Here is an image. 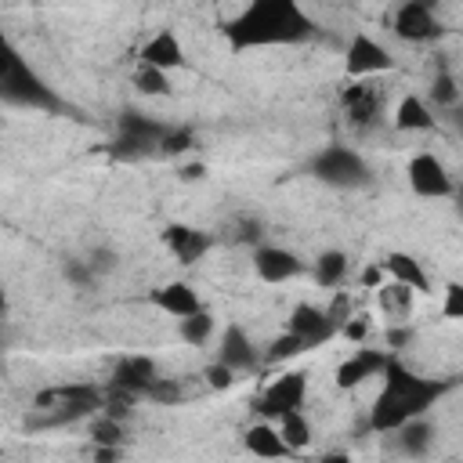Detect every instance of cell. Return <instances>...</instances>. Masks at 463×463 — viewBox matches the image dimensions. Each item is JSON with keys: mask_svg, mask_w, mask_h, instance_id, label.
<instances>
[{"mask_svg": "<svg viewBox=\"0 0 463 463\" xmlns=\"http://www.w3.org/2000/svg\"><path fill=\"white\" fill-rule=\"evenodd\" d=\"M286 329H289L293 336H300L304 347H318V344H326V340L336 333V326H333V322L326 318V311L315 307V304H297V307L289 311V318H286Z\"/></svg>", "mask_w": 463, "mask_h": 463, "instance_id": "obj_13", "label": "cell"}, {"mask_svg": "<svg viewBox=\"0 0 463 463\" xmlns=\"http://www.w3.org/2000/svg\"><path fill=\"white\" fill-rule=\"evenodd\" d=\"M376 304H380V311L391 318V322H409V315H412V304H416V293L409 289V286H402V282H380L376 286Z\"/></svg>", "mask_w": 463, "mask_h": 463, "instance_id": "obj_22", "label": "cell"}, {"mask_svg": "<svg viewBox=\"0 0 463 463\" xmlns=\"http://www.w3.org/2000/svg\"><path fill=\"white\" fill-rule=\"evenodd\" d=\"M380 282H383V268H376V264H369V268L362 271V286H365V289H376Z\"/></svg>", "mask_w": 463, "mask_h": 463, "instance_id": "obj_40", "label": "cell"}, {"mask_svg": "<svg viewBox=\"0 0 463 463\" xmlns=\"http://www.w3.org/2000/svg\"><path fill=\"white\" fill-rule=\"evenodd\" d=\"M232 380H235V373H232L224 362H213V365L206 369V383H210V387H217V391L232 387Z\"/></svg>", "mask_w": 463, "mask_h": 463, "instance_id": "obj_37", "label": "cell"}, {"mask_svg": "<svg viewBox=\"0 0 463 463\" xmlns=\"http://www.w3.org/2000/svg\"><path fill=\"white\" fill-rule=\"evenodd\" d=\"M217 362H224L232 373H246V369H253V365H257V347H253V340L246 336V329L228 326V329L221 333Z\"/></svg>", "mask_w": 463, "mask_h": 463, "instance_id": "obj_19", "label": "cell"}, {"mask_svg": "<svg viewBox=\"0 0 463 463\" xmlns=\"http://www.w3.org/2000/svg\"><path fill=\"white\" fill-rule=\"evenodd\" d=\"M101 391L94 383H58L47 387L33 398V416L25 420L29 430H51V427H69L76 420H87L101 412Z\"/></svg>", "mask_w": 463, "mask_h": 463, "instance_id": "obj_3", "label": "cell"}, {"mask_svg": "<svg viewBox=\"0 0 463 463\" xmlns=\"http://www.w3.org/2000/svg\"><path fill=\"white\" fill-rule=\"evenodd\" d=\"M159 376V365L156 358L148 354H123L112 369V387L127 391V394H145V387Z\"/></svg>", "mask_w": 463, "mask_h": 463, "instance_id": "obj_15", "label": "cell"}, {"mask_svg": "<svg viewBox=\"0 0 463 463\" xmlns=\"http://www.w3.org/2000/svg\"><path fill=\"white\" fill-rule=\"evenodd\" d=\"M383 275H391L394 282L409 286L412 293H427V286H430V279H427L423 264H420L412 253H391V257L383 260Z\"/></svg>", "mask_w": 463, "mask_h": 463, "instance_id": "obj_23", "label": "cell"}, {"mask_svg": "<svg viewBox=\"0 0 463 463\" xmlns=\"http://www.w3.org/2000/svg\"><path fill=\"white\" fill-rule=\"evenodd\" d=\"M394 127L402 134H430L438 127V116L434 109L427 105V98L420 94H405L398 105H394Z\"/></svg>", "mask_w": 463, "mask_h": 463, "instance_id": "obj_20", "label": "cell"}, {"mask_svg": "<svg viewBox=\"0 0 463 463\" xmlns=\"http://www.w3.org/2000/svg\"><path fill=\"white\" fill-rule=\"evenodd\" d=\"M203 174H206V166H203V163H192V166H184V170H181V177H184V181H195V177H203Z\"/></svg>", "mask_w": 463, "mask_h": 463, "instance_id": "obj_41", "label": "cell"}, {"mask_svg": "<svg viewBox=\"0 0 463 463\" xmlns=\"http://www.w3.org/2000/svg\"><path fill=\"white\" fill-rule=\"evenodd\" d=\"M232 47H279L300 43L311 36V18L300 11L297 0H246L242 11L228 22Z\"/></svg>", "mask_w": 463, "mask_h": 463, "instance_id": "obj_1", "label": "cell"}, {"mask_svg": "<svg viewBox=\"0 0 463 463\" xmlns=\"http://www.w3.org/2000/svg\"><path fill=\"white\" fill-rule=\"evenodd\" d=\"M304 398H307V373L289 369V373L275 376V380L257 394V412H260L264 420H279V416H286V412H293V409H304Z\"/></svg>", "mask_w": 463, "mask_h": 463, "instance_id": "obj_9", "label": "cell"}, {"mask_svg": "<svg viewBox=\"0 0 463 463\" xmlns=\"http://www.w3.org/2000/svg\"><path fill=\"white\" fill-rule=\"evenodd\" d=\"M87 264H90V271L101 279V275H109L112 268H116V253L109 250V246H94V250H87V257H83Z\"/></svg>", "mask_w": 463, "mask_h": 463, "instance_id": "obj_34", "label": "cell"}, {"mask_svg": "<svg viewBox=\"0 0 463 463\" xmlns=\"http://www.w3.org/2000/svg\"><path fill=\"white\" fill-rule=\"evenodd\" d=\"M242 441H246V449H250L253 456H293V452H289V445L282 441L279 427H271L264 416H260L257 423H250V427H246Z\"/></svg>", "mask_w": 463, "mask_h": 463, "instance_id": "obj_24", "label": "cell"}, {"mask_svg": "<svg viewBox=\"0 0 463 463\" xmlns=\"http://www.w3.org/2000/svg\"><path fill=\"white\" fill-rule=\"evenodd\" d=\"M166 134V123L145 116V112H119L116 116V137L109 145V152L116 159H141V156H152L159 152V137Z\"/></svg>", "mask_w": 463, "mask_h": 463, "instance_id": "obj_5", "label": "cell"}, {"mask_svg": "<svg viewBox=\"0 0 463 463\" xmlns=\"http://www.w3.org/2000/svg\"><path fill=\"white\" fill-rule=\"evenodd\" d=\"M61 275H65L72 286H94V282H98V275L90 271V264H87L83 257H69V260L61 264Z\"/></svg>", "mask_w": 463, "mask_h": 463, "instance_id": "obj_33", "label": "cell"}, {"mask_svg": "<svg viewBox=\"0 0 463 463\" xmlns=\"http://www.w3.org/2000/svg\"><path fill=\"white\" fill-rule=\"evenodd\" d=\"M253 271L260 275V282L279 286V282L297 279V275L304 271V264H300V257H297L293 250H286V246H257V250H253Z\"/></svg>", "mask_w": 463, "mask_h": 463, "instance_id": "obj_12", "label": "cell"}, {"mask_svg": "<svg viewBox=\"0 0 463 463\" xmlns=\"http://www.w3.org/2000/svg\"><path fill=\"white\" fill-rule=\"evenodd\" d=\"M427 105L445 109V112H452V109L459 105V80H456L452 69L441 65V69L430 76V101H427Z\"/></svg>", "mask_w": 463, "mask_h": 463, "instance_id": "obj_26", "label": "cell"}, {"mask_svg": "<svg viewBox=\"0 0 463 463\" xmlns=\"http://www.w3.org/2000/svg\"><path fill=\"white\" fill-rule=\"evenodd\" d=\"M163 242H166V250L174 253L177 264H195L210 250V235L199 232V228H188V224H166Z\"/></svg>", "mask_w": 463, "mask_h": 463, "instance_id": "obj_17", "label": "cell"}, {"mask_svg": "<svg viewBox=\"0 0 463 463\" xmlns=\"http://www.w3.org/2000/svg\"><path fill=\"white\" fill-rule=\"evenodd\" d=\"M152 304H156L163 315H170V318H184V315H192V311L203 307L199 293H195L188 282H163V286L152 293Z\"/></svg>", "mask_w": 463, "mask_h": 463, "instance_id": "obj_21", "label": "cell"}, {"mask_svg": "<svg viewBox=\"0 0 463 463\" xmlns=\"http://www.w3.org/2000/svg\"><path fill=\"white\" fill-rule=\"evenodd\" d=\"M344 65L354 80H369V76H383L394 69V54L369 33H354L351 43H347V54H344Z\"/></svg>", "mask_w": 463, "mask_h": 463, "instance_id": "obj_10", "label": "cell"}, {"mask_svg": "<svg viewBox=\"0 0 463 463\" xmlns=\"http://www.w3.org/2000/svg\"><path fill=\"white\" fill-rule=\"evenodd\" d=\"M438 0H402L394 7V18H391V29L398 40L405 43H430L441 36V22L434 14Z\"/></svg>", "mask_w": 463, "mask_h": 463, "instance_id": "obj_8", "label": "cell"}, {"mask_svg": "<svg viewBox=\"0 0 463 463\" xmlns=\"http://www.w3.org/2000/svg\"><path fill=\"white\" fill-rule=\"evenodd\" d=\"M387 434H391V445H394V452H398V456L423 459V456L430 452V445H434L438 427H434L430 420H423V416H412V420L398 423V427H394V430H387Z\"/></svg>", "mask_w": 463, "mask_h": 463, "instance_id": "obj_14", "label": "cell"}, {"mask_svg": "<svg viewBox=\"0 0 463 463\" xmlns=\"http://www.w3.org/2000/svg\"><path fill=\"white\" fill-rule=\"evenodd\" d=\"M134 87H137V94H145V98H166V94H170V72L137 61V69H134Z\"/></svg>", "mask_w": 463, "mask_h": 463, "instance_id": "obj_29", "label": "cell"}, {"mask_svg": "<svg viewBox=\"0 0 463 463\" xmlns=\"http://www.w3.org/2000/svg\"><path fill=\"white\" fill-rule=\"evenodd\" d=\"M409 340H412V329H409L405 322H394V326L387 329V344H391V347H405Z\"/></svg>", "mask_w": 463, "mask_h": 463, "instance_id": "obj_39", "label": "cell"}, {"mask_svg": "<svg viewBox=\"0 0 463 463\" xmlns=\"http://www.w3.org/2000/svg\"><path fill=\"white\" fill-rule=\"evenodd\" d=\"M177 333H181L184 344L203 347V344H210V336H213V315H210L206 307H199V311L177 318Z\"/></svg>", "mask_w": 463, "mask_h": 463, "instance_id": "obj_27", "label": "cell"}, {"mask_svg": "<svg viewBox=\"0 0 463 463\" xmlns=\"http://www.w3.org/2000/svg\"><path fill=\"white\" fill-rule=\"evenodd\" d=\"M304 351H307V347L300 344V336H293V333L286 329L282 336L271 340V347H268L264 358H268V362H286V358H297V354H304Z\"/></svg>", "mask_w": 463, "mask_h": 463, "instance_id": "obj_32", "label": "cell"}, {"mask_svg": "<svg viewBox=\"0 0 463 463\" xmlns=\"http://www.w3.org/2000/svg\"><path fill=\"white\" fill-rule=\"evenodd\" d=\"M311 170H315V177H318L322 184H329V188H365V184L373 181L369 163H365L354 148H347V145H329V148H322V152L311 159Z\"/></svg>", "mask_w": 463, "mask_h": 463, "instance_id": "obj_6", "label": "cell"}, {"mask_svg": "<svg viewBox=\"0 0 463 463\" xmlns=\"http://www.w3.org/2000/svg\"><path fill=\"white\" fill-rule=\"evenodd\" d=\"M383 387L373 402V412H369V427L387 434L394 430L398 423L412 420V416H423L441 394H445V383L441 380H430V376H416L409 373L405 365H398L394 358H387L383 365Z\"/></svg>", "mask_w": 463, "mask_h": 463, "instance_id": "obj_2", "label": "cell"}, {"mask_svg": "<svg viewBox=\"0 0 463 463\" xmlns=\"http://www.w3.org/2000/svg\"><path fill=\"white\" fill-rule=\"evenodd\" d=\"M387 365V354L376 351V347H358L354 354H347L340 365H336V383L340 387H358L365 383L369 376H380Z\"/></svg>", "mask_w": 463, "mask_h": 463, "instance_id": "obj_16", "label": "cell"}, {"mask_svg": "<svg viewBox=\"0 0 463 463\" xmlns=\"http://www.w3.org/2000/svg\"><path fill=\"white\" fill-rule=\"evenodd\" d=\"M322 311H326V318L340 329V326L351 318V297H347L344 289H336V293H333V304H329V307H322Z\"/></svg>", "mask_w": 463, "mask_h": 463, "instance_id": "obj_35", "label": "cell"}, {"mask_svg": "<svg viewBox=\"0 0 463 463\" xmlns=\"http://www.w3.org/2000/svg\"><path fill=\"white\" fill-rule=\"evenodd\" d=\"M441 315H445V318H463V286H459V282H449V286H445Z\"/></svg>", "mask_w": 463, "mask_h": 463, "instance_id": "obj_36", "label": "cell"}, {"mask_svg": "<svg viewBox=\"0 0 463 463\" xmlns=\"http://www.w3.org/2000/svg\"><path fill=\"white\" fill-rule=\"evenodd\" d=\"M405 177H409V188L420 199H445V195H452V174H449V166L434 152H416L409 159Z\"/></svg>", "mask_w": 463, "mask_h": 463, "instance_id": "obj_11", "label": "cell"}, {"mask_svg": "<svg viewBox=\"0 0 463 463\" xmlns=\"http://www.w3.org/2000/svg\"><path fill=\"white\" fill-rule=\"evenodd\" d=\"M279 434H282V441L289 445V452L307 449V441H311V423H307L304 409H293V412L279 416Z\"/></svg>", "mask_w": 463, "mask_h": 463, "instance_id": "obj_28", "label": "cell"}, {"mask_svg": "<svg viewBox=\"0 0 463 463\" xmlns=\"http://www.w3.org/2000/svg\"><path fill=\"white\" fill-rule=\"evenodd\" d=\"M7 311V297H4V289H0V315Z\"/></svg>", "mask_w": 463, "mask_h": 463, "instance_id": "obj_42", "label": "cell"}, {"mask_svg": "<svg viewBox=\"0 0 463 463\" xmlns=\"http://www.w3.org/2000/svg\"><path fill=\"white\" fill-rule=\"evenodd\" d=\"M192 141H195V134L188 127H166V134L159 137V156H181L192 148Z\"/></svg>", "mask_w": 463, "mask_h": 463, "instance_id": "obj_30", "label": "cell"}, {"mask_svg": "<svg viewBox=\"0 0 463 463\" xmlns=\"http://www.w3.org/2000/svg\"><path fill=\"white\" fill-rule=\"evenodd\" d=\"M90 441L94 445H119L123 441V423L116 420V416H98L94 420V427H90Z\"/></svg>", "mask_w": 463, "mask_h": 463, "instance_id": "obj_31", "label": "cell"}, {"mask_svg": "<svg viewBox=\"0 0 463 463\" xmlns=\"http://www.w3.org/2000/svg\"><path fill=\"white\" fill-rule=\"evenodd\" d=\"M137 61L170 72V69H181V65H184V47H181V40H177L170 29H159L156 36H148V40L141 43V58H137Z\"/></svg>", "mask_w": 463, "mask_h": 463, "instance_id": "obj_18", "label": "cell"}, {"mask_svg": "<svg viewBox=\"0 0 463 463\" xmlns=\"http://www.w3.org/2000/svg\"><path fill=\"white\" fill-rule=\"evenodd\" d=\"M347 271H351L347 253H344V250H326V253H318L311 275H315V282H318L322 289H340V286L347 282Z\"/></svg>", "mask_w": 463, "mask_h": 463, "instance_id": "obj_25", "label": "cell"}, {"mask_svg": "<svg viewBox=\"0 0 463 463\" xmlns=\"http://www.w3.org/2000/svg\"><path fill=\"white\" fill-rule=\"evenodd\" d=\"M0 101L14 109H61V98L40 80L22 51L0 33Z\"/></svg>", "mask_w": 463, "mask_h": 463, "instance_id": "obj_4", "label": "cell"}, {"mask_svg": "<svg viewBox=\"0 0 463 463\" xmlns=\"http://www.w3.org/2000/svg\"><path fill=\"white\" fill-rule=\"evenodd\" d=\"M340 112H344L347 127H354L362 134L373 130L383 119V90H380V83H373V76H369V80H354L351 87H344L340 90Z\"/></svg>", "mask_w": 463, "mask_h": 463, "instance_id": "obj_7", "label": "cell"}, {"mask_svg": "<svg viewBox=\"0 0 463 463\" xmlns=\"http://www.w3.org/2000/svg\"><path fill=\"white\" fill-rule=\"evenodd\" d=\"M336 333H344L347 340H365V333H369V322H365V318H354V315H351V318H347V322H344V326H340Z\"/></svg>", "mask_w": 463, "mask_h": 463, "instance_id": "obj_38", "label": "cell"}]
</instances>
